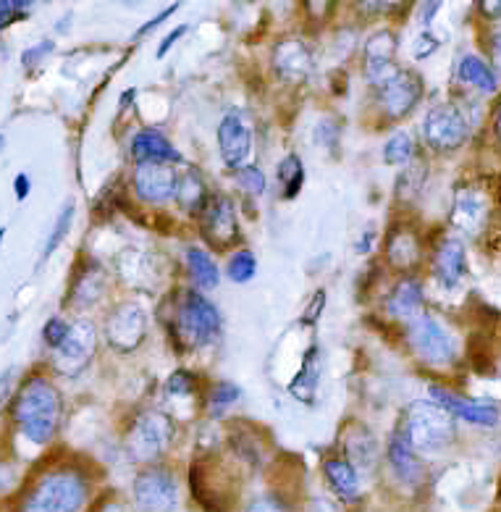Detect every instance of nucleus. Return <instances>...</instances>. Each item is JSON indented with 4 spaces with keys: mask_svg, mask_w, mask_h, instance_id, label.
I'll return each instance as SVG.
<instances>
[{
    "mask_svg": "<svg viewBox=\"0 0 501 512\" xmlns=\"http://www.w3.org/2000/svg\"><path fill=\"white\" fill-rule=\"evenodd\" d=\"M237 182L242 184L244 192H250V195H263L265 192V176L258 166H244V169L237 171Z\"/></svg>",
    "mask_w": 501,
    "mask_h": 512,
    "instance_id": "58836bf2",
    "label": "nucleus"
},
{
    "mask_svg": "<svg viewBox=\"0 0 501 512\" xmlns=\"http://www.w3.org/2000/svg\"><path fill=\"white\" fill-rule=\"evenodd\" d=\"M420 255H423V247H420L418 234L407 229V226H397L394 232L389 234V242H386V258L397 271H410L420 263Z\"/></svg>",
    "mask_w": 501,
    "mask_h": 512,
    "instance_id": "b1692460",
    "label": "nucleus"
},
{
    "mask_svg": "<svg viewBox=\"0 0 501 512\" xmlns=\"http://www.w3.org/2000/svg\"><path fill=\"white\" fill-rule=\"evenodd\" d=\"M344 447H347V457H344V460H349L355 468H373V465H376V436H373V431L360 426V423H355V426L349 428L347 439H344Z\"/></svg>",
    "mask_w": 501,
    "mask_h": 512,
    "instance_id": "cd10ccee",
    "label": "nucleus"
},
{
    "mask_svg": "<svg viewBox=\"0 0 501 512\" xmlns=\"http://www.w3.org/2000/svg\"><path fill=\"white\" fill-rule=\"evenodd\" d=\"M132 158L137 163H179L181 153L155 129H142L132 142Z\"/></svg>",
    "mask_w": 501,
    "mask_h": 512,
    "instance_id": "5701e85b",
    "label": "nucleus"
},
{
    "mask_svg": "<svg viewBox=\"0 0 501 512\" xmlns=\"http://www.w3.org/2000/svg\"><path fill=\"white\" fill-rule=\"evenodd\" d=\"M439 3H425V6H423V11H425V14H423V19H420V22H423V27H428V24H431L433 22V16H436V11H439Z\"/></svg>",
    "mask_w": 501,
    "mask_h": 512,
    "instance_id": "5fc2aeb1",
    "label": "nucleus"
},
{
    "mask_svg": "<svg viewBox=\"0 0 501 512\" xmlns=\"http://www.w3.org/2000/svg\"><path fill=\"white\" fill-rule=\"evenodd\" d=\"M423 98V79L412 71H402L386 85L378 87V106L389 119H404L412 108L418 106Z\"/></svg>",
    "mask_w": 501,
    "mask_h": 512,
    "instance_id": "f8f14e48",
    "label": "nucleus"
},
{
    "mask_svg": "<svg viewBox=\"0 0 501 512\" xmlns=\"http://www.w3.org/2000/svg\"><path fill=\"white\" fill-rule=\"evenodd\" d=\"M29 190H32V179L27 174H19L14 179V192H16V200H27Z\"/></svg>",
    "mask_w": 501,
    "mask_h": 512,
    "instance_id": "8fccbe9b",
    "label": "nucleus"
},
{
    "mask_svg": "<svg viewBox=\"0 0 501 512\" xmlns=\"http://www.w3.org/2000/svg\"><path fill=\"white\" fill-rule=\"evenodd\" d=\"M425 142L439 153H449L465 145L467 134H470V121H467L465 111L454 103H441V106L431 108L425 116L423 124Z\"/></svg>",
    "mask_w": 501,
    "mask_h": 512,
    "instance_id": "0eeeda50",
    "label": "nucleus"
},
{
    "mask_svg": "<svg viewBox=\"0 0 501 512\" xmlns=\"http://www.w3.org/2000/svg\"><path fill=\"white\" fill-rule=\"evenodd\" d=\"M134 505L140 512H174L179 505V484L171 470L147 468L134 478Z\"/></svg>",
    "mask_w": 501,
    "mask_h": 512,
    "instance_id": "6e6552de",
    "label": "nucleus"
},
{
    "mask_svg": "<svg viewBox=\"0 0 501 512\" xmlns=\"http://www.w3.org/2000/svg\"><path fill=\"white\" fill-rule=\"evenodd\" d=\"M244 512H289V507H286L284 499L279 497H258V499H252L250 505L244 507Z\"/></svg>",
    "mask_w": 501,
    "mask_h": 512,
    "instance_id": "37998d69",
    "label": "nucleus"
},
{
    "mask_svg": "<svg viewBox=\"0 0 501 512\" xmlns=\"http://www.w3.org/2000/svg\"><path fill=\"white\" fill-rule=\"evenodd\" d=\"M481 11L491 19H501V3H481Z\"/></svg>",
    "mask_w": 501,
    "mask_h": 512,
    "instance_id": "6e6d98bb",
    "label": "nucleus"
},
{
    "mask_svg": "<svg viewBox=\"0 0 501 512\" xmlns=\"http://www.w3.org/2000/svg\"><path fill=\"white\" fill-rule=\"evenodd\" d=\"M105 339L113 350H119L121 355H129L145 342L147 334V316L145 310L137 302H121L111 310V316L105 318Z\"/></svg>",
    "mask_w": 501,
    "mask_h": 512,
    "instance_id": "1a4fd4ad",
    "label": "nucleus"
},
{
    "mask_svg": "<svg viewBox=\"0 0 501 512\" xmlns=\"http://www.w3.org/2000/svg\"><path fill=\"white\" fill-rule=\"evenodd\" d=\"M394 56H397V35L391 29H378L368 37L365 61H362V71H365L368 85L383 87L389 79L397 77L399 69L394 64Z\"/></svg>",
    "mask_w": 501,
    "mask_h": 512,
    "instance_id": "9b49d317",
    "label": "nucleus"
},
{
    "mask_svg": "<svg viewBox=\"0 0 501 512\" xmlns=\"http://www.w3.org/2000/svg\"><path fill=\"white\" fill-rule=\"evenodd\" d=\"M3 145H6V137H3V134H0V150H3Z\"/></svg>",
    "mask_w": 501,
    "mask_h": 512,
    "instance_id": "680f3d73",
    "label": "nucleus"
},
{
    "mask_svg": "<svg viewBox=\"0 0 501 512\" xmlns=\"http://www.w3.org/2000/svg\"><path fill=\"white\" fill-rule=\"evenodd\" d=\"M423 287H420V281L415 279H402L397 287L391 289L389 302H386V308H389L391 316L397 318H412L423 316Z\"/></svg>",
    "mask_w": 501,
    "mask_h": 512,
    "instance_id": "a878e982",
    "label": "nucleus"
},
{
    "mask_svg": "<svg viewBox=\"0 0 501 512\" xmlns=\"http://www.w3.org/2000/svg\"><path fill=\"white\" fill-rule=\"evenodd\" d=\"M399 434L418 455H428V452H441L454 442L457 423L444 407L436 405L433 400H418L407 407Z\"/></svg>",
    "mask_w": 501,
    "mask_h": 512,
    "instance_id": "7ed1b4c3",
    "label": "nucleus"
},
{
    "mask_svg": "<svg viewBox=\"0 0 501 512\" xmlns=\"http://www.w3.org/2000/svg\"><path fill=\"white\" fill-rule=\"evenodd\" d=\"M3 237H6V226H3V229H0V242H3Z\"/></svg>",
    "mask_w": 501,
    "mask_h": 512,
    "instance_id": "052dcab7",
    "label": "nucleus"
},
{
    "mask_svg": "<svg viewBox=\"0 0 501 512\" xmlns=\"http://www.w3.org/2000/svg\"><path fill=\"white\" fill-rule=\"evenodd\" d=\"M176 171L171 163H137L134 169V192L140 200L161 205L174 197Z\"/></svg>",
    "mask_w": 501,
    "mask_h": 512,
    "instance_id": "4468645a",
    "label": "nucleus"
},
{
    "mask_svg": "<svg viewBox=\"0 0 501 512\" xmlns=\"http://www.w3.org/2000/svg\"><path fill=\"white\" fill-rule=\"evenodd\" d=\"M318 379H321V355H318V347H310L305 363H302V371L297 373V379L289 384V392L302 402L313 400Z\"/></svg>",
    "mask_w": 501,
    "mask_h": 512,
    "instance_id": "c756f323",
    "label": "nucleus"
},
{
    "mask_svg": "<svg viewBox=\"0 0 501 512\" xmlns=\"http://www.w3.org/2000/svg\"><path fill=\"white\" fill-rule=\"evenodd\" d=\"M105 292V271L98 263H90V266L79 271L74 287H71L69 305L74 308H90L103 297Z\"/></svg>",
    "mask_w": 501,
    "mask_h": 512,
    "instance_id": "bb28decb",
    "label": "nucleus"
},
{
    "mask_svg": "<svg viewBox=\"0 0 501 512\" xmlns=\"http://www.w3.org/2000/svg\"><path fill=\"white\" fill-rule=\"evenodd\" d=\"M436 50H439V40H436V37H433L431 32H423V35H420L418 40H415V58H418V61H423V58L433 56Z\"/></svg>",
    "mask_w": 501,
    "mask_h": 512,
    "instance_id": "c03bdc74",
    "label": "nucleus"
},
{
    "mask_svg": "<svg viewBox=\"0 0 501 512\" xmlns=\"http://www.w3.org/2000/svg\"><path fill=\"white\" fill-rule=\"evenodd\" d=\"M433 274H436L441 287H460L467 274V255L460 239L449 237L441 242L439 250H436V258H433Z\"/></svg>",
    "mask_w": 501,
    "mask_h": 512,
    "instance_id": "aec40b11",
    "label": "nucleus"
},
{
    "mask_svg": "<svg viewBox=\"0 0 501 512\" xmlns=\"http://www.w3.org/2000/svg\"><path fill=\"white\" fill-rule=\"evenodd\" d=\"M176 203L184 208L187 213H202L205 205H208V187H205V179L197 169H184L181 174H176V190H174Z\"/></svg>",
    "mask_w": 501,
    "mask_h": 512,
    "instance_id": "393cba45",
    "label": "nucleus"
},
{
    "mask_svg": "<svg viewBox=\"0 0 501 512\" xmlns=\"http://www.w3.org/2000/svg\"><path fill=\"white\" fill-rule=\"evenodd\" d=\"M90 499V484L77 468H53L21 491L16 512H82Z\"/></svg>",
    "mask_w": 501,
    "mask_h": 512,
    "instance_id": "f03ea898",
    "label": "nucleus"
},
{
    "mask_svg": "<svg viewBox=\"0 0 501 512\" xmlns=\"http://www.w3.org/2000/svg\"><path fill=\"white\" fill-rule=\"evenodd\" d=\"M56 50V43L53 40H42V43L32 45V48L24 50V56H21V64H24V69H32V66L42 64L45 58L50 56Z\"/></svg>",
    "mask_w": 501,
    "mask_h": 512,
    "instance_id": "79ce46f5",
    "label": "nucleus"
},
{
    "mask_svg": "<svg viewBox=\"0 0 501 512\" xmlns=\"http://www.w3.org/2000/svg\"><path fill=\"white\" fill-rule=\"evenodd\" d=\"M423 182H425V166L423 163H412V166H407L404 174L399 176L397 197L399 200H407V203H410V200H415V197L420 195Z\"/></svg>",
    "mask_w": 501,
    "mask_h": 512,
    "instance_id": "c9c22d12",
    "label": "nucleus"
},
{
    "mask_svg": "<svg viewBox=\"0 0 501 512\" xmlns=\"http://www.w3.org/2000/svg\"><path fill=\"white\" fill-rule=\"evenodd\" d=\"M407 339L423 363L428 365H449L457 358V342L439 321L428 313L412 318L407 326Z\"/></svg>",
    "mask_w": 501,
    "mask_h": 512,
    "instance_id": "423d86ee",
    "label": "nucleus"
},
{
    "mask_svg": "<svg viewBox=\"0 0 501 512\" xmlns=\"http://www.w3.org/2000/svg\"><path fill=\"white\" fill-rule=\"evenodd\" d=\"M323 308H326V292H323V289H318L313 300H310V305H307L305 318H302V321L310 323V326H313V323H318V318H321Z\"/></svg>",
    "mask_w": 501,
    "mask_h": 512,
    "instance_id": "a18cd8bd",
    "label": "nucleus"
},
{
    "mask_svg": "<svg viewBox=\"0 0 501 512\" xmlns=\"http://www.w3.org/2000/svg\"><path fill=\"white\" fill-rule=\"evenodd\" d=\"M255 271H258V258L250 250H237L229 258V263H226V276L234 284H247V281H252Z\"/></svg>",
    "mask_w": 501,
    "mask_h": 512,
    "instance_id": "f704fd0d",
    "label": "nucleus"
},
{
    "mask_svg": "<svg viewBox=\"0 0 501 512\" xmlns=\"http://www.w3.org/2000/svg\"><path fill=\"white\" fill-rule=\"evenodd\" d=\"M32 11V3H24V0H0V32L6 27H11L19 19H27V14Z\"/></svg>",
    "mask_w": 501,
    "mask_h": 512,
    "instance_id": "4c0bfd02",
    "label": "nucleus"
},
{
    "mask_svg": "<svg viewBox=\"0 0 501 512\" xmlns=\"http://www.w3.org/2000/svg\"><path fill=\"white\" fill-rule=\"evenodd\" d=\"M166 392L171 397H189V394L197 392V384H195V376L189 371H176L166 384Z\"/></svg>",
    "mask_w": 501,
    "mask_h": 512,
    "instance_id": "ea45409f",
    "label": "nucleus"
},
{
    "mask_svg": "<svg viewBox=\"0 0 501 512\" xmlns=\"http://www.w3.org/2000/svg\"><path fill=\"white\" fill-rule=\"evenodd\" d=\"M496 134H499V140H501V106L499 111H496Z\"/></svg>",
    "mask_w": 501,
    "mask_h": 512,
    "instance_id": "bf43d9fd",
    "label": "nucleus"
},
{
    "mask_svg": "<svg viewBox=\"0 0 501 512\" xmlns=\"http://www.w3.org/2000/svg\"><path fill=\"white\" fill-rule=\"evenodd\" d=\"M71 224H74V205H63V211L58 213L56 224H53V232H50L48 242H45V250H42V260H48L50 255L56 253L58 245H61L66 234H69Z\"/></svg>",
    "mask_w": 501,
    "mask_h": 512,
    "instance_id": "e433bc0d",
    "label": "nucleus"
},
{
    "mask_svg": "<svg viewBox=\"0 0 501 512\" xmlns=\"http://www.w3.org/2000/svg\"><path fill=\"white\" fill-rule=\"evenodd\" d=\"M174 326L184 347H208L221 337V313L202 292L189 289L179 297Z\"/></svg>",
    "mask_w": 501,
    "mask_h": 512,
    "instance_id": "20e7f679",
    "label": "nucleus"
},
{
    "mask_svg": "<svg viewBox=\"0 0 501 512\" xmlns=\"http://www.w3.org/2000/svg\"><path fill=\"white\" fill-rule=\"evenodd\" d=\"M273 69L284 82L300 85L313 71V53L297 37H286L273 48Z\"/></svg>",
    "mask_w": 501,
    "mask_h": 512,
    "instance_id": "a211bd4d",
    "label": "nucleus"
},
{
    "mask_svg": "<svg viewBox=\"0 0 501 512\" xmlns=\"http://www.w3.org/2000/svg\"><path fill=\"white\" fill-rule=\"evenodd\" d=\"M14 484V468H11V463L8 460H3L0 457V494L8 489V486Z\"/></svg>",
    "mask_w": 501,
    "mask_h": 512,
    "instance_id": "3c124183",
    "label": "nucleus"
},
{
    "mask_svg": "<svg viewBox=\"0 0 501 512\" xmlns=\"http://www.w3.org/2000/svg\"><path fill=\"white\" fill-rule=\"evenodd\" d=\"M389 465L391 470H394V476H397L402 484L407 486L423 484V478H425L423 460H420V455L410 447V444L404 442V436L399 434V431L391 436V442H389Z\"/></svg>",
    "mask_w": 501,
    "mask_h": 512,
    "instance_id": "4be33fe9",
    "label": "nucleus"
},
{
    "mask_svg": "<svg viewBox=\"0 0 501 512\" xmlns=\"http://www.w3.org/2000/svg\"><path fill=\"white\" fill-rule=\"evenodd\" d=\"M63 415L61 392L45 376H29L11 400V418L24 439L35 444H48L58 434Z\"/></svg>",
    "mask_w": 501,
    "mask_h": 512,
    "instance_id": "f257e3e1",
    "label": "nucleus"
},
{
    "mask_svg": "<svg viewBox=\"0 0 501 512\" xmlns=\"http://www.w3.org/2000/svg\"><path fill=\"white\" fill-rule=\"evenodd\" d=\"M69 326L71 323H66L63 318H50L48 323H45V329H42V339H45V344H48L50 350H58L63 344V339H66V334H69Z\"/></svg>",
    "mask_w": 501,
    "mask_h": 512,
    "instance_id": "a19ab883",
    "label": "nucleus"
},
{
    "mask_svg": "<svg viewBox=\"0 0 501 512\" xmlns=\"http://www.w3.org/2000/svg\"><path fill=\"white\" fill-rule=\"evenodd\" d=\"M491 53H494V61L501 66V24L491 32Z\"/></svg>",
    "mask_w": 501,
    "mask_h": 512,
    "instance_id": "864d4df0",
    "label": "nucleus"
},
{
    "mask_svg": "<svg viewBox=\"0 0 501 512\" xmlns=\"http://www.w3.org/2000/svg\"><path fill=\"white\" fill-rule=\"evenodd\" d=\"M279 182L284 187V197H297V192L305 184V166H302L300 155H286L279 166Z\"/></svg>",
    "mask_w": 501,
    "mask_h": 512,
    "instance_id": "473e14b6",
    "label": "nucleus"
},
{
    "mask_svg": "<svg viewBox=\"0 0 501 512\" xmlns=\"http://www.w3.org/2000/svg\"><path fill=\"white\" fill-rule=\"evenodd\" d=\"M488 221V200L478 187H460L454 192L452 226L465 234H478Z\"/></svg>",
    "mask_w": 501,
    "mask_h": 512,
    "instance_id": "6ab92c4d",
    "label": "nucleus"
},
{
    "mask_svg": "<svg viewBox=\"0 0 501 512\" xmlns=\"http://www.w3.org/2000/svg\"><path fill=\"white\" fill-rule=\"evenodd\" d=\"M134 95H137V92H134V90H126V92H124V98H121V108H119V116H121V113H124V111H126V108L132 106V100H134Z\"/></svg>",
    "mask_w": 501,
    "mask_h": 512,
    "instance_id": "4d7b16f0",
    "label": "nucleus"
},
{
    "mask_svg": "<svg viewBox=\"0 0 501 512\" xmlns=\"http://www.w3.org/2000/svg\"><path fill=\"white\" fill-rule=\"evenodd\" d=\"M184 35H187V24H181V27H176L174 32H168L166 40H163L161 48H158V53H155V56H158V58H166V56H168V50L174 48V45L179 43V37H184Z\"/></svg>",
    "mask_w": 501,
    "mask_h": 512,
    "instance_id": "de8ad7c7",
    "label": "nucleus"
},
{
    "mask_svg": "<svg viewBox=\"0 0 501 512\" xmlns=\"http://www.w3.org/2000/svg\"><path fill=\"white\" fill-rule=\"evenodd\" d=\"M95 344H98V329L92 321H74L69 326V334L63 339L58 350H53V365L63 376H77L90 365L95 355Z\"/></svg>",
    "mask_w": 501,
    "mask_h": 512,
    "instance_id": "9d476101",
    "label": "nucleus"
},
{
    "mask_svg": "<svg viewBox=\"0 0 501 512\" xmlns=\"http://www.w3.org/2000/svg\"><path fill=\"white\" fill-rule=\"evenodd\" d=\"M202 229L210 245L229 247L239 239V221L234 203L226 195H213L202 211Z\"/></svg>",
    "mask_w": 501,
    "mask_h": 512,
    "instance_id": "ddd939ff",
    "label": "nucleus"
},
{
    "mask_svg": "<svg viewBox=\"0 0 501 512\" xmlns=\"http://www.w3.org/2000/svg\"><path fill=\"white\" fill-rule=\"evenodd\" d=\"M428 394L433 397L436 405H441L452 418H462L467 423H475V426H496L499 423V407L491 405V402H475L460 397V394L449 392V389H441V386H431Z\"/></svg>",
    "mask_w": 501,
    "mask_h": 512,
    "instance_id": "dca6fc26",
    "label": "nucleus"
},
{
    "mask_svg": "<svg viewBox=\"0 0 501 512\" xmlns=\"http://www.w3.org/2000/svg\"><path fill=\"white\" fill-rule=\"evenodd\" d=\"M14 379H16V371L14 368H8L6 373H0V405L11 397L14 392Z\"/></svg>",
    "mask_w": 501,
    "mask_h": 512,
    "instance_id": "09e8293b",
    "label": "nucleus"
},
{
    "mask_svg": "<svg viewBox=\"0 0 501 512\" xmlns=\"http://www.w3.org/2000/svg\"><path fill=\"white\" fill-rule=\"evenodd\" d=\"M412 155H415V140L407 132L391 134L389 142L383 145V161L389 166H404L412 161Z\"/></svg>",
    "mask_w": 501,
    "mask_h": 512,
    "instance_id": "72a5a7b5",
    "label": "nucleus"
},
{
    "mask_svg": "<svg viewBox=\"0 0 501 512\" xmlns=\"http://www.w3.org/2000/svg\"><path fill=\"white\" fill-rule=\"evenodd\" d=\"M100 512H124V507H121L119 502H108V505H105Z\"/></svg>",
    "mask_w": 501,
    "mask_h": 512,
    "instance_id": "13d9d810",
    "label": "nucleus"
},
{
    "mask_svg": "<svg viewBox=\"0 0 501 512\" xmlns=\"http://www.w3.org/2000/svg\"><path fill=\"white\" fill-rule=\"evenodd\" d=\"M239 397H242V389L231 381H218V384L210 386L208 392V413L210 418H221L231 405H237Z\"/></svg>",
    "mask_w": 501,
    "mask_h": 512,
    "instance_id": "2f4dec72",
    "label": "nucleus"
},
{
    "mask_svg": "<svg viewBox=\"0 0 501 512\" xmlns=\"http://www.w3.org/2000/svg\"><path fill=\"white\" fill-rule=\"evenodd\" d=\"M187 266L189 274L195 279V284L200 289H216L218 281H221V271H218L216 260L210 258L205 250L200 247H189L187 250Z\"/></svg>",
    "mask_w": 501,
    "mask_h": 512,
    "instance_id": "7c9ffc66",
    "label": "nucleus"
},
{
    "mask_svg": "<svg viewBox=\"0 0 501 512\" xmlns=\"http://www.w3.org/2000/svg\"><path fill=\"white\" fill-rule=\"evenodd\" d=\"M174 439V423L166 413L147 410L126 434V452L134 463H155Z\"/></svg>",
    "mask_w": 501,
    "mask_h": 512,
    "instance_id": "39448f33",
    "label": "nucleus"
},
{
    "mask_svg": "<svg viewBox=\"0 0 501 512\" xmlns=\"http://www.w3.org/2000/svg\"><path fill=\"white\" fill-rule=\"evenodd\" d=\"M323 473H326V481L331 486L336 497L347 505H355L362 497V484H360V473L349 460L344 457H331L323 463Z\"/></svg>",
    "mask_w": 501,
    "mask_h": 512,
    "instance_id": "412c9836",
    "label": "nucleus"
},
{
    "mask_svg": "<svg viewBox=\"0 0 501 512\" xmlns=\"http://www.w3.org/2000/svg\"><path fill=\"white\" fill-rule=\"evenodd\" d=\"M457 77H460V82H465V85L475 87V90L481 92H488V95L499 90V77H496V71L478 56L462 58L460 66H457Z\"/></svg>",
    "mask_w": 501,
    "mask_h": 512,
    "instance_id": "c85d7f7f",
    "label": "nucleus"
},
{
    "mask_svg": "<svg viewBox=\"0 0 501 512\" xmlns=\"http://www.w3.org/2000/svg\"><path fill=\"white\" fill-rule=\"evenodd\" d=\"M373 242H376V229H365L360 237V242H357V253L368 255L370 247H373Z\"/></svg>",
    "mask_w": 501,
    "mask_h": 512,
    "instance_id": "603ef678",
    "label": "nucleus"
},
{
    "mask_svg": "<svg viewBox=\"0 0 501 512\" xmlns=\"http://www.w3.org/2000/svg\"><path fill=\"white\" fill-rule=\"evenodd\" d=\"M116 268H119L121 279L126 284H132L134 289H142V292H155L158 284H161V266H158V258L147 250H124V253L116 258Z\"/></svg>",
    "mask_w": 501,
    "mask_h": 512,
    "instance_id": "f3484780",
    "label": "nucleus"
},
{
    "mask_svg": "<svg viewBox=\"0 0 501 512\" xmlns=\"http://www.w3.org/2000/svg\"><path fill=\"white\" fill-rule=\"evenodd\" d=\"M218 148H221L223 163L231 171L244 169V163L252 153V132L244 124L242 116L237 113H226L218 124Z\"/></svg>",
    "mask_w": 501,
    "mask_h": 512,
    "instance_id": "2eb2a0df",
    "label": "nucleus"
},
{
    "mask_svg": "<svg viewBox=\"0 0 501 512\" xmlns=\"http://www.w3.org/2000/svg\"><path fill=\"white\" fill-rule=\"evenodd\" d=\"M176 8H179V3H171V6H168L166 11H163V14L153 16V19H150V22H147V24H142V27L137 29V32H134V40H140V37H145L147 32H153L155 27H161V24L166 22V19H168V16H171V14H176Z\"/></svg>",
    "mask_w": 501,
    "mask_h": 512,
    "instance_id": "49530a36",
    "label": "nucleus"
}]
</instances>
